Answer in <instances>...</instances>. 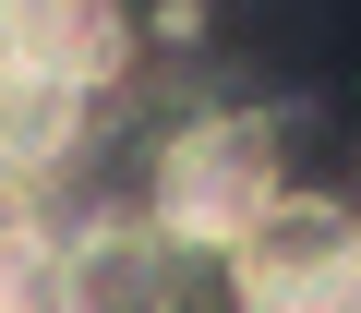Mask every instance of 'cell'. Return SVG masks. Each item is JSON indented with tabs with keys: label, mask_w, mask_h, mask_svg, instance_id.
I'll return each mask as SVG.
<instances>
[{
	"label": "cell",
	"mask_w": 361,
	"mask_h": 313,
	"mask_svg": "<svg viewBox=\"0 0 361 313\" xmlns=\"http://www.w3.org/2000/svg\"><path fill=\"white\" fill-rule=\"evenodd\" d=\"M277 205H289V145H277L265 109H193V121L157 145L145 217H157L180 253H229V241H253Z\"/></svg>",
	"instance_id": "obj_1"
},
{
	"label": "cell",
	"mask_w": 361,
	"mask_h": 313,
	"mask_svg": "<svg viewBox=\"0 0 361 313\" xmlns=\"http://www.w3.org/2000/svg\"><path fill=\"white\" fill-rule=\"evenodd\" d=\"M241 313H361V217L325 193H289L253 241L217 253Z\"/></svg>",
	"instance_id": "obj_2"
},
{
	"label": "cell",
	"mask_w": 361,
	"mask_h": 313,
	"mask_svg": "<svg viewBox=\"0 0 361 313\" xmlns=\"http://www.w3.org/2000/svg\"><path fill=\"white\" fill-rule=\"evenodd\" d=\"M180 241L157 217H85L61 229V313H180Z\"/></svg>",
	"instance_id": "obj_3"
},
{
	"label": "cell",
	"mask_w": 361,
	"mask_h": 313,
	"mask_svg": "<svg viewBox=\"0 0 361 313\" xmlns=\"http://www.w3.org/2000/svg\"><path fill=\"white\" fill-rule=\"evenodd\" d=\"M0 61H25V73L73 85L97 109L133 73V13H121V0H0Z\"/></svg>",
	"instance_id": "obj_4"
},
{
	"label": "cell",
	"mask_w": 361,
	"mask_h": 313,
	"mask_svg": "<svg viewBox=\"0 0 361 313\" xmlns=\"http://www.w3.org/2000/svg\"><path fill=\"white\" fill-rule=\"evenodd\" d=\"M73 145H85V97L25 73V61H0V193H37Z\"/></svg>",
	"instance_id": "obj_5"
},
{
	"label": "cell",
	"mask_w": 361,
	"mask_h": 313,
	"mask_svg": "<svg viewBox=\"0 0 361 313\" xmlns=\"http://www.w3.org/2000/svg\"><path fill=\"white\" fill-rule=\"evenodd\" d=\"M0 313H61V229L0 193Z\"/></svg>",
	"instance_id": "obj_6"
}]
</instances>
